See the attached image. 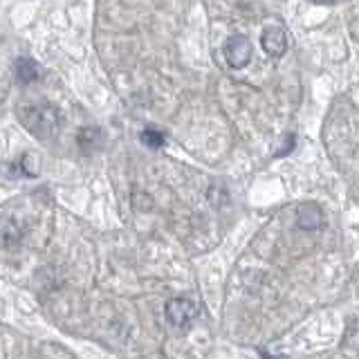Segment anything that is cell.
I'll return each mask as SVG.
<instances>
[{
    "label": "cell",
    "mask_w": 359,
    "mask_h": 359,
    "mask_svg": "<svg viewBox=\"0 0 359 359\" xmlns=\"http://www.w3.org/2000/svg\"><path fill=\"white\" fill-rule=\"evenodd\" d=\"M310 3H319L321 5V3H330V0H310Z\"/></svg>",
    "instance_id": "52a82bcc"
},
{
    "label": "cell",
    "mask_w": 359,
    "mask_h": 359,
    "mask_svg": "<svg viewBox=\"0 0 359 359\" xmlns=\"http://www.w3.org/2000/svg\"><path fill=\"white\" fill-rule=\"evenodd\" d=\"M261 45L267 56H272V59H278V56H283L285 50H287V34L280 25H267L261 34Z\"/></svg>",
    "instance_id": "277c9868"
},
{
    "label": "cell",
    "mask_w": 359,
    "mask_h": 359,
    "mask_svg": "<svg viewBox=\"0 0 359 359\" xmlns=\"http://www.w3.org/2000/svg\"><path fill=\"white\" fill-rule=\"evenodd\" d=\"M224 59L233 67V70H241L247 63L252 61V43L243 34H233L227 41H224Z\"/></svg>",
    "instance_id": "7a4b0ae2"
},
{
    "label": "cell",
    "mask_w": 359,
    "mask_h": 359,
    "mask_svg": "<svg viewBox=\"0 0 359 359\" xmlns=\"http://www.w3.org/2000/svg\"><path fill=\"white\" fill-rule=\"evenodd\" d=\"M18 117L22 121V126H25L32 135H36V137L43 142L54 140L56 135L61 133V126H63V117H61L59 108H54L52 104H48V101L20 108Z\"/></svg>",
    "instance_id": "6da1fadb"
},
{
    "label": "cell",
    "mask_w": 359,
    "mask_h": 359,
    "mask_svg": "<svg viewBox=\"0 0 359 359\" xmlns=\"http://www.w3.org/2000/svg\"><path fill=\"white\" fill-rule=\"evenodd\" d=\"M166 319L177 328H189L198 319V306L187 297H177L166 303Z\"/></svg>",
    "instance_id": "3957f363"
},
{
    "label": "cell",
    "mask_w": 359,
    "mask_h": 359,
    "mask_svg": "<svg viewBox=\"0 0 359 359\" xmlns=\"http://www.w3.org/2000/svg\"><path fill=\"white\" fill-rule=\"evenodd\" d=\"M142 142L146 144V146H151V149H162L164 146V135L162 133H157V130H142Z\"/></svg>",
    "instance_id": "8992f818"
},
{
    "label": "cell",
    "mask_w": 359,
    "mask_h": 359,
    "mask_svg": "<svg viewBox=\"0 0 359 359\" xmlns=\"http://www.w3.org/2000/svg\"><path fill=\"white\" fill-rule=\"evenodd\" d=\"M16 79L20 83H32L39 79V65L34 63L27 56H20L16 59Z\"/></svg>",
    "instance_id": "5b68a950"
}]
</instances>
